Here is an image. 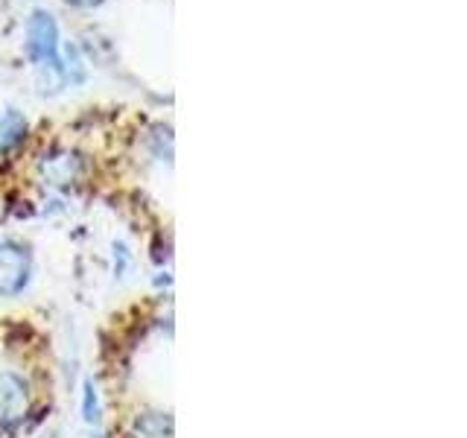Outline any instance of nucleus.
<instances>
[{
  "mask_svg": "<svg viewBox=\"0 0 467 438\" xmlns=\"http://www.w3.org/2000/svg\"><path fill=\"white\" fill-rule=\"evenodd\" d=\"M26 56H29V62L36 65V70H58L62 73L58 24L47 9H36L33 15H29V21H26Z\"/></svg>",
  "mask_w": 467,
  "mask_h": 438,
  "instance_id": "obj_3",
  "label": "nucleus"
},
{
  "mask_svg": "<svg viewBox=\"0 0 467 438\" xmlns=\"http://www.w3.org/2000/svg\"><path fill=\"white\" fill-rule=\"evenodd\" d=\"M77 438H114L111 433H109V427H82V433L77 435Z\"/></svg>",
  "mask_w": 467,
  "mask_h": 438,
  "instance_id": "obj_10",
  "label": "nucleus"
},
{
  "mask_svg": "<svg viewBox=\"0 0 467 438\" xmlns=\"http://www.w3.org/2000/svg\"><path fill=\"white\" fill-rule=\"evenodd\" d=\"M38 179L56 193L77 187L85 179V158L73 150H50L38 158Z\"/></svg>",
  "mask_w": 467,
  "mask_h": 438,
  "instance_id": "obj_4",
  "label": "nucleus"
},
{
  "mask_svg": "<svg viewBox=\"0 0 467 438\" xmlns=\"http://www.w3.org/2000/svg\"><path fill=\"white\" fill-rule=\"evenodd\" d=\"M38 257L24 237H0V304L24 298L36 284Z\"/></svg>",
  "mask_w": 467,
  "mask_h": 438,
  "instance_id": "obj_2",
  "label": "nucleus"
},
{
  "mask_svg": "<svg viewBox=\"0 0 467 438\" xmlns=\"http://www.w3.org/2000/svg\"><path fill=\"white\" fill-rule=\"evenodd\" d=\"M120 438H175V418L164 406H138L126 415Z\"/></svg>",
  "mask_w": 467,
  "mask_h": 438,
  "instance_id": "obj_5",
  "label": "nucleus"
},
{
  "mask_svg": "<svg viewBox=\"0 0 467 438\" xmlns=\"http://www.w3.org/2000/svg\"><path fill=\"white\" fill-rule=\"evenodd\" d=\"M138 272V255L135 248H131V243L126 240H111L109 245V275L114 284H126L131 281Z\"/></svg>",
  "mask_w": 467,
  "mask_h": 438,
  "instance_id": "obj_8",
  "label": "nucleus"
},
{
  "mask_svg": "<svg viewBox=\"0 0 467 438\" xmlns=\"http://www.w3.org/2000/svg\"><path fill=\"white\" fill-rule=\"evenodd\" d=\"M29 135V120L18 109H6L0 114V155L15 152Z\"/></svg>",
  "mask_w": 467,
  "mask_h": 438,
  "instance_id": "obj_7",
  "label": "nucleus"
},
{
  "mask_svg": "<svg viewBox=\"0 0 467 438\" xmlns=\"http://www.w3.org/2000/svg\"><path fill=\"white\" fill-rule=\"evenodd\" d=\"M38 415V386L29 371L4 365L0 369V435L18 438L29 433Z\"/></svg>",
  "mask_w": 467,
  "mask_h": 438,
  "instance_id": "obj_1",
  "label": "nucleus"
},
{
  "mask_svg": "<svg viewBox=\"0 0 467 438\" xmlns=\"http://www.w3.org/2000/svg\"><path fill=\"white\" fill-rule=\"evenodd\" d=\"M62 73H65V82L67 85H82L85 82V65H82V56L79 50L73 47V44H67L65 47V56H62Z\"/></svg>",
  "mask_w": 467,
  "mask_h": 438,
  "instance_id": "obj_9",
  "label": "nucleus"
},
{
  "mask_svg": "<svg viewBox=\"0 0 467 438\" xmlns=\"http://www.w3.org/2000/svg\"><path fill=\"white\" fill-rule=\"evenodd\" d=\"M77 415L82 421V427H106V415H109V403H106V389H102L99 377L85 371L77 380Z\"/></svg>",
  "mask_w": 467,
  "mask_h": 438,
  "instance_id": "obj_6",
  "label": "nucleus"
},
{
  "mask_svg": "<svg viewBox=\"0 0 467 438\" xmlns=\"http://www.w3.org/2000/svg\"><path fill=\"white\" fill-rule=\"evenodd\" d=\"M73 6H82V9H94V6H102L106 0H67Z\"/></svg>",
  "mask_w": 467,
  "mask_h": 438,
  "instance_id": "obj_11",
  "label": "nucleus"
},
{
  "mask_svg": "<svg viewBox=\"0 0 467 438\" xmlns=\"http://www.w3.org/2000/svg\"><path fill=\"white\" fill-rule=\"evenodd\" d=\"M41 438H67V433L65 430H58V427H53V430H47Z\"/></svg>",
  "mask_w": 467,
  "mask_h": 438,
  "instance_id": "obj_12",
  "label": "nucleus"
}]
</instances>
